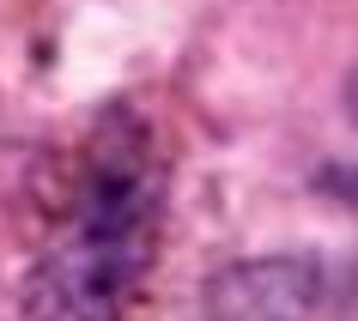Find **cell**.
Here are the masks:
<instances>
[{"label":"cell","instance_id":"7a4b0ae2","mask_svg":"<svg viewBox=\"0 0 358 321\" xmlns=\"http://www.w3.org/2000/svg\"><path fill=\"white\" fill-rule=\"evenodd\" d=\"M310 309H316V267L273 255L213 273L182 321H310Z\"/></svg>","mask_w":358,"mask_h":321},{"label":"cell","instance_id":"3957f363","mask_svg":"<svg viewBox=\"0 0 358 321\" xmlns=\"http://www.w3.org/2000/svg\"><path fill=\"white\" fill-rule=\"evenodd\" d=\"M346 110H352V121H358V73L346 79Z\"/></svg>","mask_w":358,"mask_h":321},{"label":"cell","instance_id":"6da1fadb","mask_svg":"<svg viewBox=\"0 0 358 321\" xmlns=\"http://www.w3.org/2000/svg\"><path fill=\"white\" fill-rule=\"evenodd\" d=\"M158 248V170L122 140L85 170L67 225L19 291V321H122Z\"/></svg>","mask_w":358,"mask_h":321}]
</instances>
